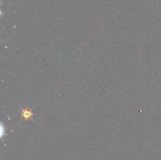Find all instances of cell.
Listing matches in <instances>:
<instances>
[{
	"mask_svg": "<svg viewBox=\"0 0 161 160\" xmlns=\"http://www.w3.org/2000/svg\"><path fill=\"white\" fill-rule=\"evenodd\" d=\"M22 111H23L22 112H23V115H24V117L26 118V119H29L31 116H33V114H32L30 111H27V110H22Z\"/></svg>",
	"mask_w": 161,
	"mask_h": 160,
	"instance_id": "obj_1",
	"label": "cell"
}]
</instances>
